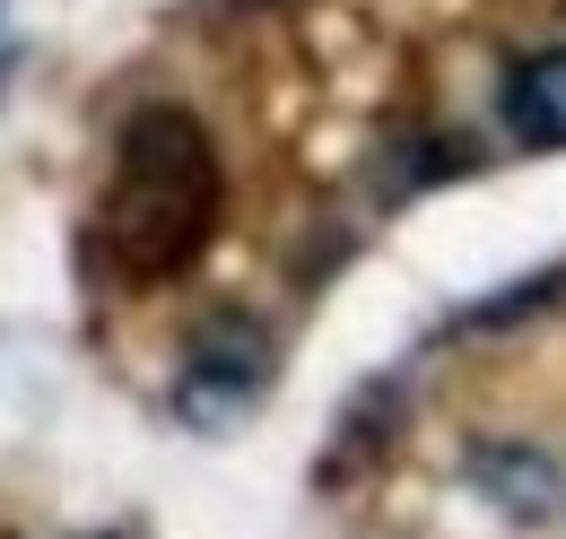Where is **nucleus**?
<instances>
[{"label": "nucleus", "mask_w": 566, "mask_h": 539, "mask_svg": "<svg viewBox=\"0 0 566 539\" xmlns=\"http://www.w3.org/2000/svg\"><path fill=\"white\" fill-rule=\"evenodd\" d=\"M114 166H123V192H114L105 226H114L123 262L140 270V278L184 270L192 244L210 235V209H218V157H210V139H201V123L175 114V105H140L123 123Z\"/></svg>", "instance_id": "obj_1"}, {"label": "nucleus", "mask_w": 566, "mask_h": 539, "mask_svg": "<svg viewBox=\"0 0 566 539\" xmlns=\"http://www.w3.org/2000/svg\"><path fill=\"white\" fill-rule=\"evenodd\" d=\"M262 383H271V339L253 323H210L175 374V418L192 435H227L262 409Z\"/></svg>", "instance_id": "obj_2"}, {"label": "nucleus", "mask_w": 566, "mask_h": 539, "mask_svg": "<svg viewBox=\"0 0 566 539\" xmlns=\"http://www.w3.org/2000/svg\"><path fill=\"white\" fill-rule=\"evenodd\" d=\"M462 478L489 496V514L523 522V531H541V522H558V514H566V471L541 453V444H471Z\"/></svg>", "instance_id": "obj_3"}, {"label": "nucleus", "mask_w": 566, "mask_h": 539, "mask_svg": "<svg viewBox=\"0 0 566 539\" xmlns=\"http://www.w3.org/2000/svg\"><path fill=\"white\" fill-rule=\"evenodd\" d=\"M496 114H505V131L523 139V148H566V44H549V53L505 70Z\"/></svg>", "instance_id": "obj_4"}, {"label": "nucleus", "mask_w": 566, "mask_h": 539, "mask_svg": "<svg viewBox=\"0 0 566 539\" xmlns=\"http://www.w3.org/2000/svg\"><path fill=\"white\" fill-rule=\"evenodd\" d=\"M392 418H401L392 383H366V392H357V409H349V426H340V435H332V453H323V478L366 471V462H375V444L392 435Z\"/></svg>", "instance_id": "obj_5"}, {"label": "nucleus", "mask_w": 566, "mask_h": 539, "mask_svg": "<svg viewBox=\"0 0 566 539\" xmlns=\"http://www.w3.org/2000/svg\"><path fill=\"white\" fill-rule=\"evenodd\" d=\"M558 296H566V270H549V278H532V287H505V296H489V305H471L462 331H514L523 314H541V305H558Z\"/></svg>", "instance_id": "obj_6"}, {"label": "nucleus", "mask_w": 566, "mask_h": 539, "mask_svg": "<svg viewBox=\"0 0 566 539\" xmlns=\"http://www.w3.org/2000/svg\"><path fill=\"white\" fill-rule=\"evenodd\" d=\"M0 78H9V44H0Z\"/></svg>", "instance_id": "obj_7"}, {"label": "nucleus", "mask_w": 566, "mask_h": 539, "mask_svg": "<svg viewBox=\"0 0 566 539\" xmlns=\"http://www.w3.org/2000/svg\"><path fill=\"white\" fill-rule=\"evenodd\" d=\"M105 539H114V531H105Z\"/></svg>", "instance_id": "obj_8"}]
</instances>
